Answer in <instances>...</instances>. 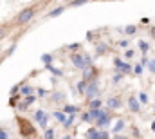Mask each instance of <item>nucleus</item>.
I'll use <instances>...</instances> for the list:
<instances>
[{
    "mask_svg": "<svg viewBox=\"0 0 155 139\" xmlns=\"http://www.w3.org/2000/svg\"><path fill=\"white\" fill-rule=\"evenodd\" d=\"M27 107H29V105L25 103V101H24V103L20 105V110H25V108H27Z\"/></svg>",
    "mask_w": 155,
    "mask_h": 139,
    "instance_id": "nucleus-37",
    "label": "nucleus"
},
{
    "mask_svg": "<svg viewBox=\"0 0 155 139\" xmlns=\"http://www.w3.org/2000/svg\"><path fill=\"white\" fill-rule=\"evenodd\" d=\"M33 16H35V9H25V11H22V13L18 15L16 22H18V24H27Z\"/></svg>",
    "mask_w": 155,
    "mask_h": 139,
    "instance_id": "nucleus-3",
    "label": "nucleus"
},
{
    "mask_svg": "<svg viewBox=\"0 0 155 139\" xmlns=\"http://www.w3.org/2000/svg\"><path fill=\"white\" fill-rule=\"evenodd\" d=\"M96 108H101V100L99 98H94L90 101V110H96Z\"/></svg>",
    "mask_w": 155,
    "mask_h": 139,
    "instance_id": "nucleus-14",
    "label": "nucleus"
},
{
    "mask_svg": "<svg viewBox=\"0 0 155 139\" xmlns=\"http://www.w3.org/2000/svg\"><path fill=\"white\" fill-rule=\"evenodd\" d=\"M123 128H124V121H123V119H119V121L116 123V127H114V132H116V134H119Z\"/></svg>",
    "mask_w": 155,
    "mask_h": 139,
    "instance_id": "nucleus-16",
    "label": "nucleus"
},
{
    "mask_svg": "<svg viewBox=\"0 0 155 139\" xmlns=\"http://www.w3.org/2000/svg\"><path fill=\"white\" fill-rule=\"evenodd\" d=\"M88 114H90V117H92V119H96V121H97V119H99V117H103L107 112H105V110H101V108H96V110H90Z\"/></svg>",
    "mask_w": 155,
    "mask_h": 139,
    "instance_id": "nucleus-10",
    "label": "nucleus"
},
{
    "mask_svg": "<svg viewBox=\"0 0 155 139\" xmlns=\"http://www.w3.org/2000/svg\"><path fill=\"white\" fill-rule=\"evenodd\" d=\"M72 123H74V116H69V117L65 119V123H63V127H65V128H69V127H71Z\"/></svg>",
    "mask_w": 155,
    "mask_h": 139,
    "instance_id": "nucleus-22",
    "label": "nucleus"
},
{
    "mask_svg": "<svg viewBox=\"0 0 155 139\" xmlns=\"http://www.w3.org/2000/svg\"><path fill=\"white\" fill-rule=\"evenodd\" d=\"M18 90H20V85H15V87L11 89V96H13V94H16Z\"/></svg>",
    "mask_w": 155,
    "mask_h": 139,
    "instance_id": "nucleus-33",
    "label": "nucleus"
},
{
    "mask_svg": "<svg viewBox=\"0 0 155 139\" xmlns=\"http://www.w3.org/2000/svg\"><path fill=\"white\" fill-rule=\"evenodd\" d=\"M139 49H141L143 53H148V49H150V45H148L146 42H139Z\"/></svg>",
    "mask_w": 155,
    "mask_h": 139,
    "instance_id": "nucleus-21",
    "label": "nucleus"
},
{
    "mask_svg": "<svg viewBox=\"0 0 155 139\" xmlns=\"http://www.w3.org/2000/svg\"><path fill=\"white\" fill-rule=\"evenodd\" d=\"M114 139H126L124 136H117V137H114Z\"/></svg>",
    "mask_w": 155,
    "mask_h": 139,
    "instance_id": "nucleus-39",
    "label": "nucleus"
},
{
    "mask_svg": "<svg viewBox=\"0 0 155 139\" xmlns=\"http://www.w3.org/2000/svg\"><path fill=\"white\" fill-rule=\"evenodd\" d=\"M25 103H27V105L35 103V96H27V98H25Z\"/></svg>",
    "mask_w": 155,
    "mask_h": 139,
    "instance_id": "nucleus-31",
    "label": "nucleus"
},
{
    "mask_svg": "<svg viewBox=\"0 0 155 139\" xmlns=\"http://www.w3.org/2000/svg\"><path fill=\"white\" fill-rule=\"evenodd\" d=\"M107 103H108V108H112V110H117V108L121 107V100H119V98H110Z\"/></svg>",
    "mask_w": 155,
    "mask_h": 139,
    "instance_id": "nucleus-11",
    "label": "nucleus"
},
{
    "mask_svg": "<svg viewBox=\"0 0 155 139\" xmlns=\"http://www.w3.org/2000/svg\"><path fill=\"white\" fill-rule=\"evenodd\" d=\"M108 123H110V116H108V112H107L103 117H99V119L96 121V125H97V127H107Z\"/></svg>",
    "mask_w": 155,
    "mask_h": 139,
    "instance_id": "nucleus-12",
    "label": "nucleus"
},
{
    "mask_svg": "<svg viewBox=\"0 0 155 139\" xmlns=\"http://www.w3.org/2000/svg\"><path fill=\"white\" fill-rule=\"evenodd\" d=\"M87 139H108V132H99L97 128H90L87 132Z\"/></svg>",
    "mask_w": 155,
    "mask_h": 139,
    "instance_id": "nucleus-4",
    "label": "nucleus"
},
{
    "mask_svg": "<svg viewBox=\"0 0 155 139\" xmlns=\"http://www.w3.org/2000/svg\"><path fill=\"white\" fill-rule=\"evenodd\" d=\"M63 139H71V136H65V137H63Z\"/></svg>",
    "mask_w": 155,
    "mask_h": 139,
    "instance_id": "nucleus-41",
    "label": "nucleus"
},
{
    "mask_svg": "<svg viewBox=\"0 0 155 139\" xmlns=\"http://www.w3.org/2000/svg\"><path fill=\"white\" fill-rule=\"evenodd\" d=\"M63 11H65V7H63V5H60V7L52 9V11L49 13V16H52V18H54V16H58V15H60V13H63Z\"/></svg>",
    "mask_w": 155,
    "mask_h": 139,
    "instance_id": "nucleus-15",
    "label": "nucleus"
},
{
    "mask_svg": "<svg viewBox=\"0 0 155 139\" xmlns=\"http://www.w3.org/2000/svg\"><path fill=\"white\" fill-rule=\"evenodd\" d=\"M152 35H153V36H155V29H152Z\"/></svg>",
    "mask_w": 155,
    "mask_h": 139,
    "instance_id": "nucleus-42",
    "label": "nucleus"
},
{
    "mask_svg": "<svg viewBox=\"0 0 155 139\" xmlns=\"http://www.w3.org/2000/svg\"><path fill=\"white\" fill-rule=\"evenodd\" d=\"M119 45H121V47H128V40H121Z\"/></svg>",
    "mask_w": 155,
    "mask_h": 139,
    "instance_id": "nucleus-35",
    "label": "nucleus"
},
{
    "mask_svg": "<svg viewBox=\"0 0 155 139\" xmlns=\"http://www.w3.org/2000/svg\"><path fill=\"white\" fill-rule=\"evenodd\" d=\"M45 139H54V130L52 128H47L45 130Z\"/></svg>",
    "mask_w": 155,
    "mask_h": 139,
    "instance_id": "nucleus-23",
    "label": "nucleus"
},
{
    "mask_svg": "<svg viewBox=\"0 0 155 139\" xmlns=\"http://www.w3.org/2000/svg\"><path fill=\"white\" fill-rule=\"evenodd\" d=\"M124 31H126V35H135V31H137V27H135V25H128V27H126Z\"/></svg>",
    "mask_w": 155,
    "mask_h": 139,
    "instance_id": "nucleus-24",
    "label": "nucleus"
},
{
    "mask_svg": "<svg viewBox=\"0 0 155 139\" xmlns=\"http://www.w3.org/2000/svg\"><path fill=\"white\" fill-rule=\"evenodd\" d=\"M52 100H54V101H63V100H65V94H63V92H54V94H52Z\"/></svg>",
    "mask_w": 155,
    "mask_h": 139,
    "instance_id": "nucleus-17",
    "label": "nucleus"
},
{
    "mask_svg": "<svg viewBox=\"0 0 155 139\" xmlns=\"http://www.w3.org/2000/svg\"><path fill=\"white\" fill-rule=\"evenodd\" d=\"M87 87H88V83H87L85 80H81V81L78 83V90H79L81 94H85V92H87Z\"/></svg>",
    "mask_w": 155,
    "mask_h": 139,
    "instance_id": "nucleus-13",
    "label": "nucleus"
},
{
    "mask_svg": "<svg viewBox=\"0 0 155 139\" xmlns=\"http://www.w3.org/2000/svg\"><path fill=\"white\" fill-rule=\"evenodd\" d=\"M0 139H7V134H5V130H2V128H0Z\"/></svg>",
    "mask_w": 155,
    "mask_h": 139,
    "instance_id": "nucleus-34",
    "label": "nucleus"
},
{
    "mask_svg": "<svg viewBox=\"0 0 155 139\" xmlns=\"http://www.w3.org/2000/svg\"><path fill=\"white\" fill-rule=\"evenodd\" d=\"M47 119H49V116H47L43 110H38V112L35 114V121H38L41 127H47Z\"/></svg>",
    "mask_w": 155,
    "mask_h": 139,
    "instance_id": "nucleus-7",
    "label": "nucleus"
},
{
    "mask_svg": "<svg viewBox=\"0 0 155 139\" xmlns=\"http://www.w3.org/2000/svg\"><path fill=\"white\" fill-rule=\"evenodd\" d=\"M148 69H150V72L155 74V60H150V62H148Z\"/></svg>",
    "mask_w": 155,
    "mask_h": 139,
    "instance_id": "nucleus-28",
    "label": "nucleus"
},
{
    "mask_svg": "<svg viewBox=\"0 0 155 139\" xmlns=\"http://www.w3.org/2000/svg\"><path fill=\"white\" fill-rule=\"evenodd\" d=\"M96 74H97V70L94 69V67H87V69L83 70V80H85L87 83H90V81L96 80Z\"/></svg>",
    "mask_w": 155,
    "mask_h": 139,
    "instance_id": "nucleus-5",
    "label": "nucleus"
},
{
    "mask_svg": "<svg viewBox=\"0 0 155 139\" xmlns=\"http://www.w3.org/2000/svg\"><path fill=\"white\" fill-rule=\"evenodd\" d=\"M4 36H5V29H0V40H2Z\"/></svg>",
    "mask_w": 155,
    "mask_h": 139,
    "instance_id": "nucleus-38",
    "label": "nucleus"
},
{
    "mask_svg": "<svg viewBox=\"0 0 155 139\" xmlns=\"http://www.w3.org/2000/svg\"><path fill=\"white\" fill-rule=\"evenodd\" d=\"M105 51H107V47H105V45H99V47H97V54H103Z\"/></svg>",
    "mask_w": 155,
    "mask_h": 139,
    "instance_id": "nucleus-32",
    "label": "nucleus"
},
{
    "mask_svg": "<svg viewBox=\"0 0 155 139\" xmlns=\"http://www.w3.org/2000/svg\"><path fill=\"white\" fill-rule=\"evenodd\" d=\"M20 90H22L25 96H31V92H33V87H20Z\"/></svg>",
    "mask_w": 155,
    "mask_h": 139,
    "instance_id": "nucleus-26",
    "label": "nucleus"
},
{
    "mask_svg": "<svg viewBox=\"0 0 155 139\" xmlns=\"http://www.w3.org/2000/svg\"><path fill=\"white\" fill-rule=\"evenodd\" d=\"M132 56H134V51L128 49V51H126V58H132Z\"/></svg>",
    "mask_w": 155,
    "mask_h": 139,
    "instance_id": "nucleus-36",
    "label": "nucleus"
},
{
    "mask_svg": "<svg viewBox=\"0 0 155 139\" xmlns=\"http://www.w3.org/2000/svg\"><path fill=\"white\" fill-rule=\"evenodd\" d=\"M88 0H72L71 2V7H78V5H83V4H87Z\"/></svg>",
    "mask_w": 155,
    "mask_h": 139,
    "instance_id": "nucleus-20",
    "label": "nucleus"
},
{
    "mask_svg": "<svg viewBox=\"0 0 155 139\" xmlns=\"http://www.w3.org/2000/svg\"><path fill=\"white\" fill-rule=\"evenodd\" d=\"M81 119H83V121H92V117H90V114H88V112L81 114Z\"/></svg>",
    "mask_w": 155,
    "mask_h": 139,
    "instance_id": "nucleus-30",
    "label": "nucleus"
},
{
    "mask_svg": "<svg viewBox=\"0 0 155 139\" xmlns=\"http://www.w3.org/2000/svg\"><path fill=\"white\" fill-rule=\"evenodd\" d=\"M18 125H20V132H22V136H33L35 134V128H33V125L31 123H27L25 119H22V117H18Z\"/></svg>",
    "mask_w": 155,
    "mask_h": 139,
    "instance_id": "nucleus-2",
    "label": "nucleus"
},
{
    "mask_svg": "<svg viewBox=\"0 0 155 139\" xmlns=\"http://www.w3.org/2000/svg\"><path fill=\"white\" fill-rule=\"evenodd\" d=\"M52 116H54V117H56V119H58V121H61V123H65V119H67V117H65V114H63V112H54V114H52Z\"/></svg>",
    "mask_w": 155,
    "mask_h": 139,
    "instance_id": "nucleus-18",
    "label": "nucleus"
},
{
    "mask_svg": "<svg viewBox=\"0 0 155 139\" xmlns=\"http://www.w3.org/2000/svg\"><path fill=\"white\" fill-rule=\"evenodd\" d=\"M71 62L74 63V67H78V69H81V70H85L87 67H92V60H90V56L72 54V56H71Z\"/></svg>",
    "mask_w": 155,
    "mask_h": 139,
    "instance_id": "nucleus-1",
    "label": "nucleus"
},
{
    "mask_svg": "<svg viewBox=\"0 0 155 139\" xmlns=\"http://www.w3.org/2000/svg\"><path fill=\"white\" fill-rule=\"evenodd\" d=\"M134 72H135V74H143V65H141V63L135 65V67H134Z\"/></svg>",
    "mask_w": 155,
    "mask_h": 139,
    "instance_id": "nucleus-29",
    "label": "nucleus"
},
{
    "mask_svg": "<svg viewBox=\"0 0 155 139\" xmlns=\"http://www.w3.org/2000/svg\"><path fill=\"white\" fill-rule=\"evenodd\" d=\"M65 112H69V114L72 116V114H76V112H78V107H71V105H65Z\"/></svg>",
    "mask_w": 155,
    "mask_h": 139,
    "instance_id": "nucleus-19",
    "label": "nucleus"
},
{
    "mask_svg": "<svg viewBox=\"0 0 155 139\" xmlns=\"http://www.w3.org/2000/svg\"><path fill=\"white\" fill-rule=\"evenodd\" d=\"M139 107H141V105H139V100H137V98H130V100H128V108H130L132 112H139Z\"/></svg>",
    "mask_w": 155,
    "mask_h": 139,
    "instance_id": "nucleus-9",
    "label": "nucleus"
},
{
    "mask_svg": "<svg viewBox=\"0 0 155 139\" xmlns=\"http://www.w3.org/2000/svg\"><path fill=\"white\" fill-rule=\"evenodd\" d=\"M41 62H43V63H47V65H49V63H51V62H52V56H51V54H43V56H41Z\"/></svg>",
    "mask_w": 155,
    "mask_h": 139,
    "instance_id": "nucleus-25",
    "label": "nucleus"
},
{
    "mask_svg": "<svg viewBox=\"0 0 155 139\" xmlns=\"http://www.w3.org/2000/svg\"><path fill=\"white\" fill-rule=\"evenodd\" d=\"M139 103H148V96H146V92H141V94H139Z\"/></svg>",
    "mask_w": 155,
    "mask_h": 139,
    "instance_id": "nucleus-27",
    "label": "nucleus"
},
{
    "mask_svg": "<svg viewBox=\"0 0 155 139\" xmlns=\"http://www.w3.org/2000/svg\"><path fill=\"white\" fill-rule=\"evenodd\" d=\"M114 65H116L117 69H119L117 72H121V70H123V72H130V70H132V67H130L128 63H124V62H121L119 58H116V60H114Z\"/></svg>",
    "mask_w": 155,
    "mask_h": 139,
    "instance_id": "nucleus-8",
    "label": "nucleus"
},
{
    "mask_svg": "<svg viewBox=\"0 0 155 139\" xmlns=\"http://www.w3.org/2000/svg\"><path fill=\"white\" fill-rule=\"evenodd\" d=\"M152 128H153V132H155V121H153V123H152Z\"/></svg>",
    "mask_w": 155,
    "mask_h": 139,
    "instance_id": "nucleus-40",
    "label": "nucleus"
},
{
    "mask_svg": "<svg viewBox=\"0 0 155 139\" xmlns=\"http://www.w3.org/2000/svg\"><path fill=\"white\" fill-rule=\"evenodd\" d=\"M97 90H99V89H97V81L94 80V81H90V83H88V87H87V92H85V96H87V98H94V96L97 94Z\"/></svg>",
    "mask_w": 155,
    "mask_h": 139,
    "instance_id": "nucleus-6",
    "label": "nucleus"
}]
</instances>
